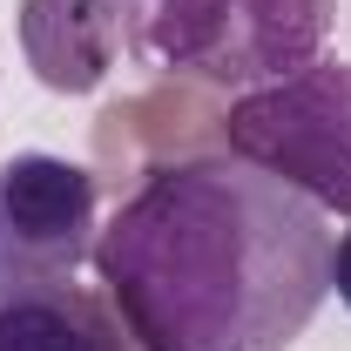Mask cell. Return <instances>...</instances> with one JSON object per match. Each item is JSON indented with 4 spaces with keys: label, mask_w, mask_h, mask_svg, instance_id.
I'll list each match as a JSON object with an SVG mask.
<instances>
[{
    "label": "cell",
    "mask_w": 351,
    "mask_h": 351,
    "mask_svg": "<svg viewBox=\"0 0 351 351\" xmlns=\"http://www.w3.org/2000/svg\"><path fill=\"white\" fill-rule=\"evenodd\" d=\"M331 291H338V304L351 311V230L331 237Z\"/></svg>",
    "instance_id": "obj_7"
},
{
    "label": "cell",
    "mask_w": 351,
    "mask_h": 351,
    "mask_svg": "<svg viewBox=\"0 0 351 351\" xmlns=\"http://www.w3.org/2000/svg\"><path fill=\"white\" fill-rule=\"evenodd\" d=\"M122 47V0H21V54L54 95L108 82Z\"/></svg>",
    "instance_id": "obj_5"
},
{
    "label": "cell",
    "mask_w": 351,
    "mask_h": 351,
    "mask_svg": "<svg viewBox=\"0 0 351 351\" xmlns=\"http://www.w3.org/2000/svg\"><path fill=\"white\" fill-rule=\"evenodd\" d=\"M95 176L68 156L21 149L0 162V284L75 277L95 257Z\"/></svg>",
    "instance_id": "obj_4"
},
{
    "label": "cell",
    "mask_w": 351,
    "mask_h": 351,
    "mask_svg": "<svg viewBox=\"0 0 351 351\" xmlns=\"http://www.w3.org/2000/svg\"><path fill=\"white\" fill-rule=\"evenodd\" d=\"M135 338L108 298L75 277L47 284H0V351H129Z\"/></svg>",
    "instance_id": "obj_6"
},
{
    "label": "cell",
    "mask_w": 351,
    "mask_h": 351,
    "mask_svg": "<svg viewBox=\"0 0 351 351\" xmlns=\"http://www.w3.org/2000/svg\"><path fill=\"white\" fill-rule=\"evenodd\" d=\"M95 270L142 351H291L331 298V230L230 149L176 156L101 223Z\"/></svg>",
    "instance_id": "obj_1"
},
{
    "label": "cell",
    "mask_w": 351,
    "mask_h": 351,
    "mask_svg": "<svg viewBox=\"0 0 351 351\" xmlns=\"http://www.w3.org/2000/svg\"><path fill=\"white\" fill-rule=\"evenodd\" d=\"M223 149L291 182L317 210L351 217V61H304L263 88L230 95Z\"/></svg>",
    "instance_id": "obj_3"
},
{
    "label": "cell",
    "mask_w": 351,
    "mask_h": 351,
    "mask_svg": "<svg viewBox=\"0 0 351 351\" xmlns=\"http://www.w3.org/2000/svg\"><path fill=\"white\" fill-rule=\"evenodd\" d=\"M135 47L203 88H263L324 54L338 0H122Z\"/></svg>",
    "instance_id": "obj_2"
}]
</instances>
